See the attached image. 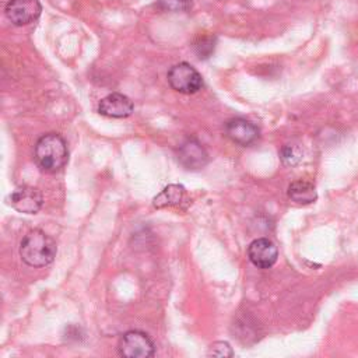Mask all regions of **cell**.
Wrapping results in <instances>:
<instances>
[{"instance_id": "6da1fadb", "label": "cell", "mask_w": 358, "mask_h": 358, "mask_svg": "<svg viewBox=\"0 0 358 358\" xmlns=\"http://www.w3.org/2000/svg\"><path fill=\"white\" fill-rule=\"evenodd\" d=\"M20 256L31 267L48 266L56 256V243L43 231L32 229L21 241Z\"/></svg>"}, {"instance_id": "7a4b0ae2", "label": "cell", "mask_w": 358, "mask_h": 358, "mask_svg": "<svg viewBox=\"0 0 358 358\" xmlns=\"http://www.w3.org/2000/svg\"><path fill=\"white\" fill-rule=\"evenodd\" d=\"M67 144L60 134L48 133L36 141L35 161L42 171L48 173L57 172L67 164Z\"/></svg>"}, {"instance_id": "3957f363", "label": "cell", "mask_w": 358, "mask_h": 358, "mask_svg": "<svg viewBox=\"0 0 358 358\" xmlns=\"http://www.w3.org/2000/svg\"><path fill=\"white\" fill-rule=\"evenodd\" d=\"M166 77L172 90L180 94H194L203 87V78L200 73L186 62L172 66Z\"/></svg>"}, {"instance_id": "277c9868", "label": "cell", "mask_w": 358, "mask_h": 358, "mask_svg": "<svg viewBox=\"0 0 358 358\" xmlns=\"http://www.w3.org/2000/svg\"><path fill=\"white\" fill-rule=\"evenodd\" d=\"M119 354L127 358H148L154 355L155 347L152 340L144 331H126L119 340Z\"/></svg>"}, {"instance_id": "5b68a950", "label": "cell", "mask_w": 358, "mask_h": 358, "mask_svg": "<svg viewBox=\"0 0 358 358\" xmlns=\"http://www.w3.org/2000/svg\"><path fill=\"white\" fill-rule=\"evenodd\" d=\"M41 11L39 0H10L4 8L8 21L17 27L34 22L41 15Z\"/></svg>"}, {"instance_id": "8992f818", "label": "cell", "mask_w": 358, "mask_h": 358, "mask_svg": "<svg viewBox=\"0 0 358 358\" xmlns=\"http://www.w3.org/2000/svg\"><path fill=\"white\" fill-rule=\"evenodd\" d=\"M8 200L14 210L24 214H36L43 204L42 193L32 186H20L14 189Z\"/></svg>"}, {"instance_id": "52a82bcc", "label": "cell", "mask_w": 358, "mask_h": 358, "mask_svg": "<svg viewBox=\"0 0 358 358\" xmlns=\"http://www.w3.org/2000/svg\"><path fill=\"white\" fill-rule=\"evenodd\" d=\"M248 257L256 267L268 268L277 262L278 250L270 239L259 238L249 245Z\"/></svg>"}, {"instance_id": "ba28073f", "label": "cell", "mask_w": 358, "mask_h": 358, "mask_svg": "<svg viewBox=\"0 0 358 358\" xmlns=\"http://www.w3.org/2000/svg\"><path fill=\"white\" fill-rule=\"evenodd\" d=\"M225 134L239 145H250L259 137V129L250 120L234 117L225 123Z\"/></svg>"}, {"instance_id": "9c48e42d", "label": "cell", "mask_w": 358, "mask_h": 358, "mask_svg": "<svg viewBox=\"0 0 358 358\" xmlns=\"http://www.w3.org/2000/svg\"><path fill=\"white\" fill-rule=\"evenodd\" d=\"M133 109L134 106L130 98L119 92H112L103 96L98 105V112L101 115L106 117H115V119L130 116L133 113Z\"/></svg>"}, {"instance_id": "30bf717a", "label": "cell", "mask_w": 358, "mask_h": 358, "mask_svg": "<svg viewBox=\"0 0 358 358\" xmlns=\"http://www.w3.org/2000/svg\"><path fill=\"white\" fill-rule=\"evenodd\" d=\"M178 158L186 169H200L208 161L207 151L196 138H186L179 145Z\"/></svg>"}, {"instance_id": "8fae6325", "label": "cell", "mask_w": 358, "mask_h": 358, "mask_svg": "<svg viewBox=\"0 0 358 358\" xmlns=\"http://www.w3.org/2000/svg\"><path fill=\"white\" fill-rule=\"evenodd\" d=\"M288 197L298 203V204H310L317 199L316 189L312 182H308L305 179H298L294 180L288 186Z\"/></svg>"}, {"instance_id": "7c38bea8", "label": "cell", "mask_w": 358, "mask_h": 358, "mask_svg": "<svg viewBox=\"0 0 358 358\" xmlns=\"http://www.w3.org/2000/svg\"><path fill=\"white\" fill-rule=\"evenodd\" d=\"M185 197V187L182 185H168L154 199L152 206L155 208H165L179 204Z\"/></svg>"}, {"instance_id": "4fadbf2b", "label": "cell", "mask_w": 358, "mask_h": 358, "mask_svg": "<svg viewBox=\"0 0 358 358\" xmlns=\"http://www.w3.org/2000/svg\"><path fill=\"white\" fill-rule=\"evenodd\" d=\"M214 46H215V38L214 35H201V36H197L194 43H193V48H194V52L196 55L200 57V59H207L213 52H214Z\"/></svg>"}, {"instance_id": "5bb4252c", "label": "cell", "mask_w": 358, "mask_h": 358, "mask_svg": "<svg viewBox=\"0 0 358 358\" xmlns=\"http://www.w3.org/2000/svg\"><path fill=\"white\" fill-rule=\"evenodd\" d=\"M158 8L171 13H186L192 8V0H158Z\"/></svg>"}, {"instance_id": "9a60e30c", "label": "cell", "mask_w": 358, "mask_h": 358, "mask_svg": "<svg viewBox=\"0 0 358 358\" xmlns=\"http://www.w3.org/2000/svg\"><path fill=\"white\" fill-rule=\"evenodd\" d=\"M280 157H281V161L285 164V165H295L299 162L302 154H301V150L294 145V144H287L281 148V152H280Z\"/></svg>"}, {"instance_id": "2e32d148", "label": "cell", "mask_w": 358, "mask_h": 358, "mask_svg": "<svg viewBox=\"0 0 358 358\" xmlns=\"http://www.w3.org/2000/svg\"><path fill=\"white\" fill-rule=\"evenodd\" d=\"M208 354L210 355H215V357H231L232 355V350H231L228 343L217 341V343L211 344Z\"/></svg>"}]
</instances>
